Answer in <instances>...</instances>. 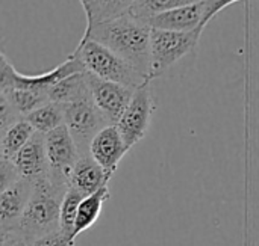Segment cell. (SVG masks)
<instances>
[{"label": "cell", "instance_id": "6da1fadb", "mask_svg": "<svg viewBox=\"0 0 259 246\" xmlns=\"http://www.w3.org/2000/svg\"><path fill=\"white\" fill-rule=\"evenodd\" d=\"M150 38L152 27L146 21L126 14L118 18L94 24L91 29L83 32L80 41L91 39L108 47L150 79Z\"/></svg>", "mask_w": 259, "mask_h": 246}, {"label": "cell", "instance_id": "7a4b0ae2", "mask_svg": "<svg viewBox=\"0 0 259 246\" xmlns=\"http://www.w3.org/2000/svg\"><path fill=\"white\" fill-rule=\"evenodd\" d=\"M67 189L55 186L49 175L33 184L32 195L24 209V213L17 225L18 233L29 245L50 233L59 230L61 204Z\"/></svg>", "mask_w": 259, "mask_h": 246}, {"label": "cell", "instance_id": "3957f363", "mask_svg": "<svg viewBox=\"0 0 259 246\" xmlns=\"http://www.w3.org/2000/svg\"><path fill=\"white\" fill-rule=\"evenodd\" d=\"M74 51L80 56L87 71L100 79L115 82L132 89H138L152 82L121 56L96 41H80Z\"/></svg>", "mask_w": 259, "mask_h": 246}, {"label": "cell", "instance_id": "277c9868", "mask_svg": "<svg viewBox=\"0 0 259 246\" xmlns=\"http://www.w3.org/2000/svg\"><path fill=\"white\" fill-rule=\"evenodd\" d=\"M202 33L199 30L191 32H173L152 29L150 38V79L162 76L168 68L178 64L182 57L194 51Z\"/></svg>", "mask_w": 259, "mask_h": 246}, {"label": "cell", "instance_id": "5b68a950", "mask_svg": "<svg viewBox=\"0 0 259 246\" xmlns=\"http://www.w3.org/2000/svg\"><path fill=\"white\" fill-rule=\"evenodd\" d=\"M87 71L80 56L73 51L64 62H61L59 65H56L53 70L44 73V74H38V76H27V74H21L15 70V67L9 62V59L6 57V54H2V68H0V89L2 88H20V89H29V91H35V92H41V94H47L49 95V89L58 83L59 80L77 74V73H83Z\"/></svg>", "mask_w": 259, "mask_h": 246}, {"label": "cell", "instance_id": "8992f818", "mask_svg": "<svg viewBox=\"0 0 259 246\" xmlns=\"http://www.w3.org/2000/svg\"><path fill=\"white\" fill-rule=\"evenodd\" d=\"M62 107L65 126L70 130L80 156H88L87 151H90V144L93 138L111 122L99 110V107L91 98V94H87L82 98L68 103Z\"/></svg>", "mask_w": 259, "mask_h": 246}, {"label": "cell", "instance_id": "52a82bcc", "mask_svg": "<svg viewBox=\"0 0 259 246\" xmlns=\"http://www.w3.org/2000/svg\"><path fill=\"white\" fill-rule=\"evenodd\" d=\"M44 139L49 162L47 175L55 186L61 189H68L71 171L76 162L80 159L79 148L65 124L44 135Z\"/></svg>", "mask_w": 259, "mask_h": 246}, {"label": "cell", "instance_id": "ba28073f", "mask_svg": "<svg viewBox=\"0 0 259 246\" xmlns=\"http://www.w3.org/2000/svg\"><path fill=\"white\" fill-rule=\"evenodd\" d=\"M155 110L156 101L150 89V83L135 89L129 106L117 122V127L129 148L137 145L147 135Z\"/></svg>", "mask_w": 259, "mask_h": 246}, {"label": "cell", "instance_id": "9c48e42d", "mask_svg": "<svg viewBox=\"0 0 259 246\" xmlns=\"http://www.w3.org/2000/svg\"><path fill=\"white\" fill-rule=\"evenodd\" d=\"M87 80L90 86V94L99 110L111 124H117L126 107L129 106L135 89L124 85L100 79L87 71Z\"/></svg>", "mask_w": 259, "mask_h": 246}, {"label": "cell", "instance_id": "30bf717a", "mask_svg": "<svg viewBox=\"0 0 259 246\" xmlns=\"http://www.w3.org/2000/svg\"><path fill=\"white\" fill-rule=\"evenodd\" d=\"M129 150L131 148L127 147L117 124H109L93 138L88 153L103 168L108 178L111 180L118 168V163Z\"/></svg>", "mask_w": 259, "mask_h": 246}, {"label": "cell", "instance_id": "8fae6325", "mask_svg": "<svg viewBox=\"0 0 259 246\" xmlns=\"http://www.w3.org/2000/svg\"><path fill=\"white\" fill-rule=\"evenodd\" d=\"M12 163L18 172V177L33 184L38 180L47 177L49 162H47L44 135L35 132L30 141L15 154Z\"/></svg>", "mask_w": 259, "mask_h": 246}, {"label": "cell", "instance_id": "7c38bea8", "mask_svg": "<svg viewBox=\"0 0 259 246\" xmlns=\"http://www.w3.org/2000/svg\"><path fill=\"white\" fill-rule=\"evenodd\" d=\"M33 191V183L18 178L5 189L0 195V225L2 233L15 231L24 213L29 198Z\"/></svg>", "mask_w": 259, "mask_h": 246}, {"label": "cell", "instance_id": "4fadbf2b", "mask_svg": "<svg viewBox=\"0 0 259 246\" xmlns=\"http://www.w3.org/2000/svg\"><path fill=\"white\" fill-rule=\"evenodd\" d=\"M203 14H205V0L162 12L159 15L149 18L146 23L152 29L173 30V32H191V30H199L202 20H203Z\"/></svg>", "mask_w": 259, "mask_h": 246}, {"label": "cell", "instance_id": "5bb4252c", "mask_svg": "<svg viewBox=\"0 0 259 246\" xmlns=\"http://www.w3.org/2000/svg\"><path fill=\"white\" fill-rule=\"evenodd\" d=\"M109 183V178L103 168L88 154L80 156V159L76 162L71 177H70V186L79 191L83 197H88L94 192H97L100 188L106 186Z\"/></svg>", "mask_w": 259, "mask_h": 246}, {"label": "cell", "instance_id": "9a60e30c", "mask_svg": "<svg viewBox=\"0 0 259 246\" xmlns=\"http://www.w3.org/2000/svg\"><path fill=\"white\" fill-rule=\"evenodd\" d=\"M109 197H111V192L106 184V186L100 188L97 192H94L82 200L79 210H77L76 225H74V239H77V236L80 233L90 230L97 222V219L100 218L102 209H103L105 203L109 200Z\"/></svg>", "mask_w": 259, "mask_h": 246}, {"label": "cell", "instance_id": "2e32d148", "mask_svg": "<svg viewBox=\"0 0 259 246\" xmlns=\"http://www.w3.org/2000/svg\"><path fill=\"white\" fill-rule=\"evenodd\" d=\"M87 94H90V86L87 80V71H83V73L68 76L59 80L58 83H55L49 89V101L65 106L68 103H73L82 98Z\"/></svg>", "mask_w": 259, "mask_h": 246}, {"label": "cell", "instance_id": "e0dca14e", "mask_svg": "<svg viewBox=\"0 0 259 246\" xmlns=\"http://www.w3.org/2000/svg\"><path fill=\"white\" fill-rule=\"evenodd\" d=\"M137 3L138 0H94L93 5L88 8V11H85L87 29H91L94 24L109 21L129 14V11Z\"/></svg>", "mask_w": 259, "mask_h": 246}, {"label": "cell", "instance_id": "ac0fdd59", "mask_svg": "<svg viewBox=\"0 0 259 246\" xmlns=\"http://www.w3.org/2000/svg\"><path fill=\"white\" fill-rule=\"evenodd\" d=\"M33 135L35 129L26 118H21L9 126L5 132H2V159L12 160Z\"/></svg>", "mask_w": 259, "mask_h": 246}, {"label": "cell", "instance_id": "d6986e66", "mask_svg": "<svg viewBox=\"0 0 259 246\" xmlns=\"http://www.w3.org/2000/svg\"><path fill=\"white\" fill-rule=\"evenodd\" d=\"M24 118L30 122V126L35 129V132L42 133V135H47L65 124L64 107L53 101L44 103L42 106L36 107Z\"/></svg>", "mask_w": 259, "mask_h": 246}, {"label": "cell", "instance_id": "ffe728a7", "mask_svg": "<svg viewBox=\"0 0 259 246\" xmlns=\"http://www.w3.org/2000/svg\"><path fill=\"white\" fill-rule=\"evenodd\" d=\"M2 97H5L8 103L14 107V110L23 118L49 101L47 94L20 88H2Z\"/></svg>", "mask_w": 259, "mask_h": 246}, {"label": "cell", "instance_id": "44dd1931", "mask_svg": "<svg viewBox=\"0 0 259 246\" xmlns=\"http://www.w3.org/2000/svg\"><path fill=\"white\" fill-rule=\"evenodd\" d=\"M85 197L76 191L74 188H68L62 204H61V221H59V230L71 240L76 242L74 239V225H76V218H77V210Z\"/></svg>", "mask_w": 259, "mask_h": 246}, {"label": "cell", "instance_id": "7402d4cb", "mask_svg": "<svg viewBox=\"0 0 259 246\" xmlns=\"http://www.w3.org/2000/svg\"><path fill=\"white\" fill-rule=\"evenodd\" d=\"M202 0H138V3L129 11V15H132L134 18L147 21L149 18L159 15L162 12L181 8V6H187L191 3H197Z\"/></svg>", "mask_w": 259, "mask_h": 246}, {"label": "cell", "instance_id": "603a6c76", "mask_svg": "<svg viewBox=\"0 0 259 246\" xmlns=\"http://www.w3.org/2000/svg\"><path fill=\"white\" fill-rule=\"evenodd\" d=\"M240 0H205V14H203V20L202 24L199 27L200 32H203V29L206 27V24L225 8H228L229 5H234Z\"/></svg>", "mask_w": 259, "mask_h": 246}, {"label": "cell", "instance_id": "cb8c5ba5", "mask_svg": "<svg viewBox=\"0 0 259 246\" xmlns=\"http://www.w3.org/2000/svg\"><path fill=\"white\" fill-rule=\"evenodd\" d=\"M29 246H74V242H71L61 230H58L33 240Z\"/></svg>", "mask_w": 259, "mask_h": 246}, {"label": "cell", "instance_id": "d4e9b609", "mask_svg": "<svg viewBox=\"0 0 259 246\" xmlns=\"http://www.w3.org/2000/svg\"><path fill=\"white\" fill-rule=\"evenodd\" d=\"M23 116L14 110V107L8 103V100L5 97H0V127H2V132H5L9 126H12L14 122H17Z\"/></svg>", "mask_w": 259, "mask_h": 246}, {"label": "cell", "instance_id": "484cf974", "mask_svg": "<svg viewBox=\"0 0 259 246\" xmlns=\"http://www.w3.org/2000/svg\"><path fill=\"white\" fill-rule=\"evenodd\" d=\"M0 175H2V189H5L6 186H9L11 183L17 181L20 177H18V172L12 163V160H6V159H2V163H0Z\"/></svg>", "mask_w": 259, "mask_h": 246}, {"label": "cell", "instance_id": "4316f807", "mask_svg": "<svg viewBox=\"0 0 259 246\" xmlns=\"http://www.w3.org/2000/svg\"><path fill=\"white\" fill-rule=\"evenodd\" d=\"M2 246H29V243L15 231L2 233Z\"/></svg>", "mask_w": 259, "mask_h": 246}, {"label": "cell", "instance_id": "83f0119b", "mask_svg": "<svg viewBox=\"0 0 259 246\" xmlns=\"http://www.w3.org/2000/svg\"><path fill=\"white\" fill-rule=\"evenodd\" d=\"M79 2H80V5H82L83 11H88V8L93 5V2H94V0H79Z\"/></svg>", "mask_w": 259, "mask_h": 246}]
</instances>
